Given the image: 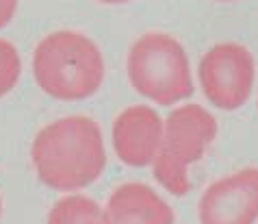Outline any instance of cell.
<instances>
[{
    "label": "cell",
    "mask_w": 258,
    "mask_h": 224,
    "mask_svg": "<svg viewBox=\"0 0 258 224\" xmlns=\"http://www.w3.org/2000/svg\"><path fill=\"white\" fill-rule=\"evenodd\" d=\"M31 155L41 183L59 192L91 185L106 165L102 133L94 120L83 115L44 126L35 137Z\"/></svg>",
    "instance_id": "6da1fadb"
},
{
    "label": "cell",
    "mask_w": 258,
    "mask_h": 224,
    "mask_svg": "<svg viewBox=\"0 0 258 224\" xmlns=\"http://www.w3.org/2000/svg\"><path fill=\"white\" fill-rule=\"evenodd\" d=\"M35 81L56 100H83L96 94L104 78L98 46L81 33L59 31L41 39L33 59Z\"/></svg>",
    "instance_id": "7a4b0ae2"
},
{
    "label": "cell",
    "mask_w": 258,
    "mask_h": 224,
    "mask_svg": "<svg viewBox=\"0 0 258 224\" xmlns=\"http://www.w3.org/2000/svg\"><path fill=\"white\" fill-rule=\"evenodd\" d=\"M217 135V122L200 105L174 109L163 124L159 153L154 157L156 181L174 196H184L191 190L187 170L202 159L209 144Z\"/></svg>",
    "instance_id": "3957f363"
},
{
    "label": "cell",
    "mask_w": 258,
    "mask_h": 224,
    "mask_svg": "<svg viewBox=\"0 0 258 224\" xmlns=\"http://www.w3.org/2000/svg\"><path fill=\"white\" fill-rule=\"evenodd\" d=\"M128 78L141 96L174 105L193 94L184 48L165 33H148L128 53Z\"/></svg>",
    "instance_id": "277c9868"
},
{
    "label": "cell",
    "mask_w": 258,
    "mask_h": 224,
    "mask_svg": "<svg viewBox=\"0 0 258 224\" xmlns=\"http://www.w3.org/2000/svg\"><path fill=\"white\" fill-rule=\"evenodd\" d=\"M206 98L226 111L247 103L254 85V59L239 44H217L202 57L198 68Z\"/></svg>",
    "instance_id": "5b68a950"
},
{
    "label": "cell",
    "mask_w": 258,
    "mask_h": 224,
    "mask_svg": "<svg viewBox=\"0 0 258 224\" xmlns=\"http://www.w3.org/2000/svg\"><path fill=\"white\" fill-rule=\"evenodd\" d=\"M258 218V170L219 178L200 200L202 224H254Z\"/></svg>",
    "instance_id": "8992f818"
},
{
    "label": "cell",
    "mask_w": 258,
    "mask_h": 224,
    "mask_svg": "<svg viewBox=\"0 0 258 224\" xmlns=\"http://www.w3.org/2000/svg\"><path fill=\"white\" fill-rule=\"evenodd\" d=\"M163 120L150 107H128L113 124V148L126 165L143 168L152 163L161 146Z\"/></svg>",
    "instance_id": "52a82bcc"
},
{
    "label": "cell",
    "mask_w": 258,
    "mask_h": 224,
    "mask_svg": "<svg viewBox=\"0 0 258 224\" xmlns=\"http://www.w3.org/2000/svg\"><path fill=\"white\" fill-rule=\"evenodd\" d=\"M109 224H174V211L143 183H124L106 205Z\"/></svg>",
    "instance_id": "ba28073f"
},
{
    "label": "cell",
    "mask_w": 258,
    "mask_h": 224,
    "mask_svg": "<svg viewBox=\"0 0 258 224\" xmlns=\"http://www.w3.org/2000/svg\"><path fill=\"white\" fill-rule=\"evenodd\" d=\"M48 224H109L106 213L87 196H66L52 207Z\"/></svg>",
    "instance_id": "9c48e42d"
},
{
    "label": "cell",
    "mask_w": 258,
    "mask_h": 224,
    "mask_svg": "<svg viewBox=\"0 0 258 224\" xmlns=\"http://www.w3.org/2000/svg\"><path fill=\"white\" fill-rule=\"evenodd\" d=\"M20 70H22V63H20L18 50L9 41L0 39V96L13 89L20 78Z\"/></svg>",
    "instance_id": "30bf717a"
},
{
    "label": "cell",
    "mask_w": 258,
    "mask_h": 224,
    "mask_svg": "<svg viewBox=\"0 0 258 224\" xmlns=\"http://www.w3.org/2000/svg\"><path fill=\"white\" fill-rule=\"evenodd\" d=\"M16 9H18V0H0V28L9 24Z\"/></svg>",
    "instance_id": "8fae6325"
},
{
    "label": "cell",
    "mask_w": 258,
    "mask_h": 224,
    "mask_svg": "<svg viewBox=\"0 0 258 224\" xmlns=\"http://www.w3.org/2000/svg\"><path fill=\"white\" fill-rule=\"evenodd\" d=\"M100 3H109V5H117V3H126V0H100Z\"/></svg>",
    "instance_id": "7c38bea8"
},
{
    "label": "cell",
    "mask_w": 258,
    "mask_h": 224,
    "mask_svg": "<svg viewBox=\"0 0 258 224\" xmlns=\"http://www.w3.org/2000/svg\"><path fill=\"white\" fill-rule=\"evenodd\" d=\"M0 213H3V202H0Z\"/></svg>",
    "instance_id": "4fadbf2b"
}]
</instances>
